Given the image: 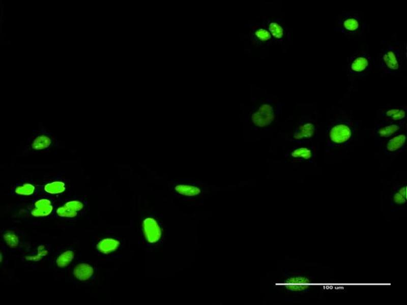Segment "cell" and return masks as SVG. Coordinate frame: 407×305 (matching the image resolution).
I'll use <instances>...</instances> for the list:
<instances>
[{"label": "cell", "instance_id": "27", "mask_svg": "<svg viewBox=\"0 0 407 305\" xmlns=\"http://www.w3.org/2000/svg\"><path fill=\"white\" fill-rule=\"evenodd\" d=\"M255 36L260 41H265L271 39L270 33L264 28H259L255 32Z\"/></svg>", "mask_w": 407, "mask_h": 305}, {"label": "cell", "instance_id": "20", "mask_svg": "<svg viewBox=\"0 0 407 305\" xmlns=\"http://www.w3.org/2000/svg\"><path fill=\"white\" fill-rule=\"evenodd\" d=\"M61 203L70 209L81 215L85 212L88 206L87 201L83 198L77 196H66L61 198Z\"/></svg>", "mask_w": 407, "mask_h": 305}, {"label": "cell", "instance_id": "2", "mask_svg": "<svg viewBox=\"0 0 407 305\" xmlns=\"http://www.w3.org/2000/svg\"><path fill=\"white\" fill-rule=\"evenodd\" d=\"M162 218L149 213L141 218L139 233L143 245L148 251H153L163 243L166 233Z\"/></svg>", "mask_w": 407, "mask_h": 305}, {"label": "cell", "instance_id": "19", "mask_svg": "<svg viewBox=\"0 0 407 305\" xmlns=\"http://www.w3.org/2000/svg\"><path fill=\"white\" fill-rule=\"evenodd\" d=\"M290 155L294 159L309 163H312L316 157L314 147L308 145L296 147L292 150Z\"/></svg>", "mask_w": 407, "mask_h": 305}, {"label": "cell", "instance_id": "4", "mask_svg": "<svg viewBox=\"0 0 407 305\" xmlns=\"http://www.w3.org/2000/svg\"><path fill=\"white\" fill-rule=\"evenodd\" d=\"M58 145L54 134L44 128L35 131L27 139L22 154L32 155L46 152Z\"/></svg>", "mask_w": 407, "mask_h": 305}, {"label": "cell", "instance_id": "11", "mask_svg": "<svg viewBox=\"0 0 407 305\" xmlns=\"http://www.w3.org/2000/svg\"><path fill=\"white\" fill-rule=\"evenodd\" d=\"M10 193L13 196L22 198H32L40 194L38 183L33 179H19L12 185Z\"/></svg>", "mask_w": 407, "mask_h": 305}, {"label": "cell", "instance_id": "10", "mask_svg": "<svg viewBox=\"0 0 407 305\" xmlns=\"http://www.w3.org/2000/svg\"><path fill=\"white\" fill-rule=\"evenodd\" d=\"M77 251L73 246H63L58 248L51 258L53 268L64 269L71 266L77 257Z\"/></svg>", "mask_w": 407, "mask_h": 305}, {"label": "cell", "instance_id": "12", "mask_svg": "<svg viewBox=\"0 0 407 305\" xmlns=\"http://www.w3.org/2000/svg\"><path fill=\"white\" fill-rule=\"evenodd\" d=\"M383 151L387 156L396 155L403 152L406 148V133L401 130L387 139Z\"/></svg>", "mask_w": 407, "mask_h": 305}, {"label": "cell", "instance_id": "22", "mask_svg": "<svg viewBox=\"0 0 407 305\" xmlns=\"http://www.w3.org/2000/svg\"><path fill=\"white\" fill-rule=\"evenodd\" d=\"M173 190L176 193L181 196L185 197H193L199 195L201 190L199 187L196 186L180 184L176 185Z\"/></svg>", "mask_w": 407, "mask_h": 305}, {"label": "cell", "instance_id": "3", "mask_svg": "<svg viewBox=\"0 0 407 305\" xmlns=\"http://www.w3.org/2000/svg\"><path fill=\"white\" fill-rule=\"evenodd\" d=\"M405 59V45L387 43L373 59V65L383 73L395 74L400 71Z\"/></svg>", "mask_w": 407, "mask_h": 305}, {"label": "cell", "instance_id": "9", "mask_svg": "<svg viewBox=\"0 0 407 305\" xmlns=\"http://www.w3.org/2000/svg\"><path fill=\"white\" fill-rule=\"evenodd\" d=\"M69 179L65 178L62 173L52 177H47L38 183L39 195H48L52 197L63 196L68 190Z\"/></svg>", "mask_w": 407, "mask_h": 305}, {"label": "cell", "instance_id": "17", "mask_svg": "<svg viewBox=\"0 0 407 305\" xmlns=\"http://www.w3.org/2000/svg\"><path fill=\"white\" fill-rule=\"evenodd\" d=\"M310 281L303 276H294L287 278L283 283L284 287L289 291L301 292L309 289Z\"/></svg>", "mask_w": 407, "mask_h": 305}, {"label": "cell", "instance_id": "25", "mask_svg": "<svg viewBox=\"0 0 407 305\" xmlns=\"http://www.w3.org/2000/svg\"><path fill=\"white\" fill-rule=\"evenodd\" d=\"M53 215L57 218L65 219H74L81 215L77 211L70 209L62 203L59 204H56Z\"/></svg>", "mask_w": 407, "mask_h": 305}, {"label": "cell", "instance_id": "7", "mask_svg": "<svg viewBox=\"0 0 407 305\" xmlns=\"http://www.w3.org/2000/svg\"><path fill=\"white\" fill-rule=\"evenodd\" d=\"M373 59L365 51H358L347 59L346 72L352 77H362L372 70Z\"/></svg>", "mask_w": 407, "mask_h": 305}, {"label": "cell", "instance_id": "1", "mask_svg": "<svg viewBox=\"0 0 407 305\" xmlns=\"http://www.w3.org/2000/svg\"><path fill=\"white\" fill-rule=\"evenodd\" d=\"M358 121L347 117H338L328 125L326 130V151L347 146L355 138Z\"/></svg>", "mask_w": 407, "mask_h": 305}, {"label": "cell", "instance_id": "24", "mask_svg": "<svg viewBox=\"0 0 407 305\" xmlns=\"http://www.w3.org/2000/svg\"><path fill=\"white\" fill-rule=\"evenodd\" d=\"M392 201L397 205H403L406 202V182L396 186L392 195Z\"/></svg>", "mask_w": 407, "mask_h": 305}, {"label": "cell", "instance_id": "21", "mask_svg": "<svg viewBox=\"0 0 407 305\" xmlns=\"http://www.w3.org/2000/svg\"><path fill=\"white\" fill-rule=\"evenodd\" d=\"M56 204L47 206H34L28 204L25 211L34 218H44L52 215Z\"/></svg>", "mask_w": 407, "mask_h": 305}, {"label": "cell", "instance_id": "5", "mask_svg": "<svg viewBox=\"0 0 407 305\" xmlns=\"http://www.w3.org/2000/svg\"><path fill=\"white\" fill-rule=\"evenodd\" d=\"M366 23L358 12H344L336 18L334 30L347 37L360 36L364 32Z\"/></svg>", "mask_w": 407, "mask_h": 305}, {"label": "cell", "instance_id": "13", "mask_svg": "<svg viewBox=\"0 0 407 305\" xmlns=\"http://www.w3.org/2000/svg\"><path fill=\"white\" fill-rule=\"evenodd\" d=\"M317 125L313 119H306L301 121L296 127L294 133V139L298 142L309 141L316 137Z\"/></svg>", "mask_w": 407, "mask_h": 305}, {"label": "cell", "instance_id": "8", "mask_svg": "<svg viewBox=\"0 0 407 305\" xmlns=\"http://www.w3.org/2000/svg\"><path fill=\"white\" fill-rule=\"evenodd\" d=\"M71 266V278L78 284H89L96 280L97 268L92 262L79 260Z\"/></svg>", "mask_w": 407, "mask_h": 305}, {"label": "cell", "instance_id": "16", "mask_svg": "<svg viewBox=\"0 0 407 305\" xmlns=\"http://www.w3.org/2000/svg\"><path fill=\"white\" fill-rule=\"evenodd\" d=\"M2 238L4 245L10 249L16 250L23 246L24 238L19 230H5L2 232Z\"/></svg>", "mask_w": 407, "mask_h": 305}, {"label": "cell", "instance_id": "23", "mask_svg": "<svg viewBox=\"0 0 407 305\" xmlns=\"http://www.w3.org/2000/svg\"><path fill=\"white\" fill-rule=\"evenodd\" d=\"M50 250L49 245H40L35 250L31 252L29 255H26L25 258L29 261H39L49 255Z\"/></svg>", "mask_w": 407, "mask_h": 305}, {"label": "cell", "instance_id": "18", "mask_svg": "<svg viewBox=\"0 0 407 305\" xmlns=\"http://www.w3.org/2000/svg\"><path fill=\"white\" fill-rule=\"evenodd\" d=\"M406 113V108L403 106L387 107L381 112L382 120L399 121L405 120Z\"/></svg>", "mask_w": 407, "mask_h": 305}, {"label": "cell", "instance_id": "14", "mask_svg": "<svg viewBox=\"0 0 407 305\" xmlns=\"http://www.w3.org/2000/svg\"><path fill=\"white\" fill-rule=\"evenodd\" d=\"M405 125V119L399 121L382 120L374 128L376 137L385 140L402 130Z\"/></svg>", "mask_w": 407, "mask_h": 305}, {"label": "cell", "instance_id": "15", "mask_svg": "<svg viewBox=\"0 0 407 305\" xmlns=\"http://www.w3.org/2000/svg\"><path fill=\"white\" fill-rule=\"evenodd\" d=\"M275 117L273 107L269 104H263L251 116L253 123L256 126L262 127L270 125Z\"/></svg>", "mask_w": 407, "mask_h": 305}, {"label": "cell", "instance_id": "26", "mask_svg": "<svg viewBox=\"0 0 407 305\" xmlns=\"http://www.w3.org/2000/svg\"><path fill=\"white\" fill-rule=\"evenodd\" d=\"M269 29L272 35L277 39L282 38L284 34L282 27L276 22H271L269 25Z\"/></svg>", "mask_w": 407, "mask_h": 305}, {"label": "cell", "instance_id": "6", "mask_svg": "<svg viewBox=\"0 0 407 305\" xmlns=\"http://www.w3.org/2000/svg\"><path fill=\"white\" fill-rule=\"evenodd\" d=\"M123 238L112 233L103 234L94 238L92 249L99 256L104 258L113 257L123 248Z\"/></svg>", "mask_w": 407, "mask_h": 305}]
</instances>
